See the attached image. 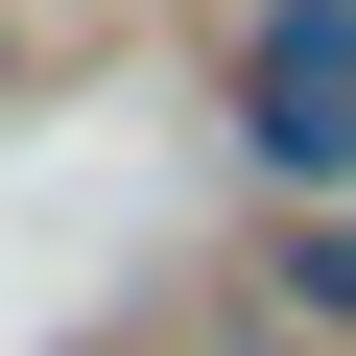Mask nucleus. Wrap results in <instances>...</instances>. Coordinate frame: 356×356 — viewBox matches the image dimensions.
I'll use <instances>...</instances> for the list:
<instances>
[{"label": "nucleus", "instance_id": "obj_3", "mask_svg": "<svg viewBox=\"0 0 356 356\" xmlns=\"http://www.w3.org/2000/svg\"><path fill=\"white\" fill-rule=\"evenodd\" d=\"M166 356H332V332H285L261 285H214V309H191V332H166Z\"/></svg>", "mask_w": 356, "mask_h": 356}, {"label": "nucleus", "instance_id": "obj_1", "mask_svg": "<svg viewBox=\"0 0 356 356\" xmlns=\"http://www.w3.org/2000/svg\"><path fill=\"white\" fill-rule=\"evenodd\" d=\"M214 143H238V191H356V0H238L214 24Z\"/></svg>", "mask_w": 356, "mask_h": 356}, {"label": "nucleus", "instance_id": "obj_2", "mask_svg": "<svg viewBox=\"0 0 356 356\" xmlns=\"http://www.w3.org/2000/svg\"><path fill=\"white\" fill-rule=\"evenodd\" d=\"M238 285H261L285 332H332V356H356V191H285V214L238 238Z\"/></svg>", "mask_w": 356, "mask_h": 356}, {"label": "nucleus", "instance_id": "obj_4", "mask_svg": "<svg viewBox=\"0 0 356 356\" xmlns=\"http://www.w3.org/2000/svg\"><path fill=\"white\" fill-rule=\"evenodd\" d=\"M48 48H72V24H48V0H0V95H24V72H48Z\"/></svg>", "mask_w": 356, "mask_h": 356}, {"label": "nucleus", "instance_id": "obj_5", "mask_svg": "<svg viewBox=\"0 0 356 356\" xmlns=\"http://www.w3.org/2000/svg\"><path fill=\"white\" fill-rule=\"evenodd\" d=\"M48 24H119V0H48Z\"/></svg>", "mask_w": 356, "mask_h": 356}]
</instances>
